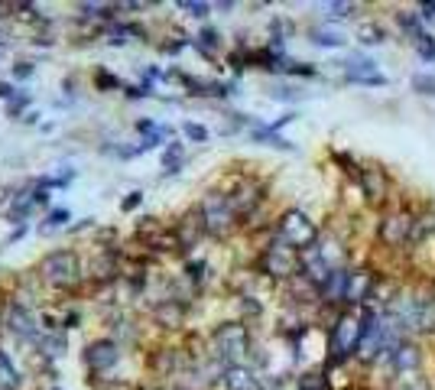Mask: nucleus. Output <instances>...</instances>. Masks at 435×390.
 <instances>
[{
  "label": "nucleus",
  "instance_id": "obj_1",
  "mask_svg": "<svg viewBox=\"0 0 435 390\" xmlns=\"http://www.w3.org/2000/svg\"><path fill=\"white\" fill-rule=\"evenodd\" d=\"M364 332H367V309H341L328 325L325 361L328 365H344V361L357 358Z\"/></svg>",
  "mask_w": 435,
  "mask_h": 390
},
{
  "label": "nucleus",
  "instance_id": "obj_2",
  "mask_svg": "<svg viewBox=\"0 0 435 390\" xmlns=\"http://www.w3.org/2000/svg\"><path fill=\"white\" fill-rule=\"evenodd\" d=\"M257 270L266 276V280H276V283H286V280H299L302 276V254L293 251L289 244H283L273 234V241L264 247L260 254V264Z\"/></svg>",
  "mask_w": 435,
  "mask_h": 390
},
{
  "label": "nucleus",
  "instance_id": "obj_3",
  "mask_svg": "<svg viewBox=\"0 0 435 390\" xmlns=\"http://www.w3.org/2000/svg\"><path fill=\"white\" fill-rule=\"evenodd\" d=\"M412 221H416L412 208L406 205L383 208L377 221V241L387 251H406V247H412Z\"/></svg>",
  "mask_w": 435,
  "mask_h": 390
},
{
  "label": "nucleus",
  "instance_id": "obj_4",
  "mask_svg": "<svg viewBox=\"0 0 435 390\" xmlns=\"http://www.w3.org/2000/svg\"><path fill=\"white\" fill-rule=\"evenodd\" d=\"M276 238L283 244H289L293 251H309V247H315L319 244V238H321V231H319V225L302 212V208H286L279 218H276V231H273Z\"/></svg>",
  "mask_w": 435,
  "mask_h": 390
},
{
  "label": "nucleus",
  "instance_id": "obj_5",
  "mask_svg": "<svg viewBox=\"0 0 435 390\" xmlns=\"http://www.w3.org/2000/svg\"><path fill=\"white\" fill-rule=\"evenodd\" d=\"M81 267L75 251H49L43 260H39V280L52 289H72L78 283Z\"/></svg>",
  "mask_w": 435,
  "mask_h": 390
},
{
  "label": "nucleus",
  "instance_id": "obj_6",
  "mask_svg": "<svg viewBox=\"0 0 435 390\" xmlns=\"http://www.w3.org/2000/svg\"><path fill=\"white\" fill-rule=\"evenodd\" d=\"M198 212H202V221H205V234H211V238H228L231 231L241 225V215L234 212V205H231V198L224 192H208Z\"/></svg>",
  "mask_w": 435,
  "mask_h": 390
},
{
  "label": "nucleus",
  "instance_id": "obj_7",
  "mask_svg": "<svg viewBox=\"0 0 435 390\" xmlns=\"http://www.w3.org/2000/svg\"><path fill=\"white\" fill-rule=\"evenodd\" d=\"M215 355L224 361V365H241L244 355L251 351V332L244 322H221L215 329Z\"/></svg>",
  "mask_w": 435,
  "mask_h": 390
},
{
  "label": "nucleus",
  "instance_id": "obj_8",
  "mask_svg": "<svg viewBox=\"0 0 435 390\" xmlns=\"http://www.w3.org/2000/svg\"><path fill=\"white\" fill-rule=\"evenodd\" d=\"M357 189L364 195V202L370 208H390V192H393V179L390 172L380 166V163H361V172H357Z\"/></svg>",
  "mask_w": 435,
  "mask_h": 390
},
{
  "label": "nucleus",
  "instance_id": "obj_9",
  "mask_svg": "<svg viewBox=\"0 0 435 390\" xmlns=\"http://www.w3.org/2000/svg\"><path fill=\"white\" fill-rule=\"evenodd\" d=\"M380 270L374 267H351L348 270V283H344V309H364L370 302V293L377 287Z\"/></svg>",
  "mask_w": 435,
  "mask_h": 390
},
{
  "label": "nucleus",
  "instance_id": "obj_10",
  "mask_svg": "<svg viewBox=\"0 0 435 390\" xmlns=\"http://www.w3.org/2000/svg\"><path fill=\"white\" fill-rule=\"evenodd\" d=\"M224 195L231 198V205H234V212H237L241 218H251L253 208L264 202L266 185L260 183V179H253V176H237V179H234V185H231V189H224Z\"/></svg>",
  "mask_w": 435,
  "mask_h": 390
},
{
  "label": "nucleus",
  "instance_id": "obj_11",
  "mask_svg": "<svg viewBox=\"0 0 435 390\" xmlns=\"http://www.w3.org/2000/svg\"><path fill=\"white\" fill-rule=\"evenodd\" d=\"M423 361H425V355H423V348L416 345V338H400L396 348L390 351L387 365L393 367L396 378H410V374H419L423 371Z\"/></svg>",
  "mask_w": 435,
  "mask_h": 390
},
{
  "label": "nucleus",
  "instance_id": "obj_12",
  "mask_svg": "<svg viewBox=\"0 0 435 390\" xmlns=\"http://www.w3.org/2000/svg\"><path fill=\"white\" fill-rule=\"evenodd\" d=\"M344 81L348 85H367V88H380V85H387V75L377 69V62H370V59H351L348 65H344Z\"/></svg>",
  "mask_w": 435,
  "mask_h": 390
},
{
  "label": "nucleus",
  "instance_id": "obj_13",
  "mask_svg": "<svg viewBox=\"0 0 435 390\" xmlns=\"http://www.w3.org/2000/svg\"><path fill=\"white\" fill-rule=\"evenodd\" d=\"M117 358H120V351H117V342H111V338H98V342H92L85 348V365H88V371H94V374L114 367Z\"/></svg>",
  "mask_w": 435,
  "mask_h": 390
},
{
  "label": "nucleus",
  "instance_id": "obj_14",
  "mask_svg": "<svg viewBox=\"0 0 435 390\" xmlns=\"http://www.w3.org/2000/svg\"><path fill=\"white\" fill-rule=\"evenodd\" d=\"M435 241V208H416V221H412V247H423V244Z\"/></svg>",
  "mask_w": 435,
  "mask_h": 390
},
{
  "label": "nucleus",
  "instance_id": "obj_15",
  "mask_svg": "<svg viewBox=\"0 0 435 390\" xmlns=\"http://www.w3.org/2000/svg\"><path fill=\"white\" fill-rule=\"evenodd\" d=\"M221 384H224V390H260V380H257V374H253L251 367H244V365L224 367Z\"/></svg>",
  "mask_w": 435,
  "mask_h": 390
},
{
  "label": "nucleus",
  "instance_id": "obj_16",
  "mask_svg": "<svg viewBox=\"0 0 435 390\" xmlns=\"http://www.w3.org/2000/svg\"><path fill=\"white\" fill-rule=\"evenodd\" d=\"M172 231H176V238H179V247H192V244H198V238L205 234L202 212H189V215H182V221H179Z\"/></svg>",
  "mask_w": 435,
  "mask_h": 390
},
{
  "label": "nucleus",
  "instance_id": "obj_17",
  "mask_svg": "<svg viewBox=\"0 0 435 390\" xmlns=\"http://www.w3.org/2000/svg\"><path fill=\"white\" fill-rule=\"evenodd\" d=\"M33 312L20 306V302H13L10 309H7V329L13 335H20V338H36V325H33Z\"/></svg>",
  "mask_w": 435,
  "mask_h": 390
},
{
  "label": "nucleus",
  "instance_id": "obj_18",
  "mask_svg": "<svg viewBox=\"0 0 435 390\" xmlns=\"http://www.w3.org/2000/svg\"><path fill=\"white\" fill-rule=\"evenodd\" d=\"M182 160H185L182 143H166V153H162V172H166V176H176V172L182 170Z\"/></svg>",
  "mask_w": 435,
  "mask_h": 390
},
{
  "label": "nucleus",
  "instance_id": "obj_19",
  "mask_svg": "<svg viewBox=\"0 0 435 390\" xmlns=\"http://www.w3.org/2000/svg\"><path fill=\"white\" fill-rule=\"evenodd\" d=\"M17 387H20V374H17L10 355L0 351V390H17Z\"/></svg>",
  "mask_w": 435,
  "mask_h": 390
},
{
  "label": "nucleus",
  "instance_id": "obj_20",
  "mask_svg": "<svg viewBox=\"0 0 435 390\" xmlns=\"http://www.w3.org/2000/svg\"><path fill=\"white\" fill-rule=\"evenodd\" d=\"M357 39H361L364 46H380V43L387 39V33H383V26H380L377 20H370V23L357 26Z\"/></svg>",
  "mask_w": 435,
  "mask_h": 390
},
{
  "label": "nucleus",
  "instance_id": "obj_21",
  "mask_svg": "<svg viewBox=\"0 0 435 390\" xmlns=\"http://www.w3.org/2000/svg\"><path fill=\"white\" fill-rule=\"evenodd\" d=\"M253 140H257V143H266V147L286 150V153L293 150V143H289V140H283L276 130H270V127H257V130H253Z\"/></svg>",
  "mask_w": 435,
  "mask_h": 390
},
{
  "label": "nucleus",
  "instance_id": "obj_22",
  "mask_svg": "<svg viewBox=\"0 0 435 390\" xmlns=\"http://www.w3.org/2000/svg\"><path fill=\"white\" fill-rule=\"evenodd\" d=\"M312 43L315 46H325V49H338L344 46V36L341 33H335V30H312Z\"/></svg>",
  "mask_w": 435,
  "mask_h": 390
},
{
  "label": "nucleus",
  "instance_id": "obj_23",
  "mask_svg": "<svg viewBox=\"0 0 435 390\" xmlns=\"http://www.w3.org/2000/svg\"><path fill=\"white\" fill-rule=\"evenodd\" d=\"M412 49L419 52V59H425V62H432L435 59V36L425 30V33H419L416 39H412Z\"/></svg>",
  "mask_w": 435,
  "mask_h": 390
},
{
  "label": "nucleus",
  "instance_id": "obj_24",
  "mask_svg": "<svg viewBox=\"0 0 435 390\" xmlns=\"http://www.w3.org/2000/svg\"><path fill=\"white\" fill-rule=\"evenodd\" d=\"M412 92L425 94V98H435V79H432V75H425V72L412 75Z\"/></svg>",
  "mask_w": 435,
  "mask_h": 390
},
{
  "label": "nucleus",
  "instance_id": "obj_25",
  "mask_svg": "<svg viewBox=\"0 0 435 390\" xmlns=\"http://www.w3.org/2000/svg\"><path fill=\"white\" fill-rule=\"evenodd\" d=\"M321 10L328 13V17H335V20H344V17H351V13L357 10V3H321Z\"/></svg>",
  "mask_w": 435,
  "mask_h": 390
},
{
  "label": "nucleus",
  "instance_id": "obj_26",
  "mask_svg": "<svg viewBox=\"0 0 435 390\" xmlns=\"http://www.w3.org/2000/svg\"><path fill=\"white\" fill-rule=\"evenodd\" d=\"M69 212L65 208H56V212H49V218H46V225H43V231H56V228H65L69 225Z\"/></svg>",
  "mask_w": 435,
  "mask_h": 390
},
{
  "label": "nucleus",
  "instance_id": "obj_27",
  "mask_svg": "<svg viewBox=\"0 0 435 390\" xmlns=\"http://www.w3.org/2000/svg\"><path fill=\"white\" fill-rule=\"evenodd\" d=\"M179 10H185L189 17H198V20H202V17H208V10H211V7H208V3H202V0H182V3H179Z\"/></svg>",
  "mask_w": 435,
  "mask_h": 390
},
{
  "label": "nucleus",
  "instance_id": "obj_28",
  "mask_svg": "<svg viewBox=\"0 0 435 390\" xmlns=\"http://www.w3.org/2000/svg\"><path fill=\"white\" fill-rule=\"evenodd\" d=\"M182 130H185V137L192 140V143H205V140H208V127H202V124H192V121H189Z\"/></svg>",
  "mask_w": 435,
  "mask_h": 390
},
{
  "label": "nucleus",
  "instance_id": "obj_29",
  "mask_svg": "<svg viewBox=\"0 0 435 390\" xmlns=\"http://www.w3.org/2000/svg\"><path fill=\"white\" fill-rule=\"evenodd\" d=\"M198 46L208 49V52L218 49V33H215V30H202V33H198Z\"/></svg>",
  "mask_w": 435,
  "mask_h": 390
},
{
  "label": "nucleus",
  "instance_id": "obj_30",
  "mask_svg": "<svg viewBox=\"0 0 435 390\" xmlns=\"http://www.w3.org/2000/svg\"><path fill=\"white\" fill-rule=\"evenodd\" d=\"M185 274H189L192 283H202V280H205V264H189L185 267Z\"/></svg>",
  "mask_w": 435,
  "mask_h": 390
},
{
  "label": "nucleus",
  "instance_id": "obj_31",
  "mask_svg": "<svg viewBox=\"0 0 435 390\" xmlns=\"http://www.w3.org/2000/svg\"><path fill=\"white\" fill-rule=\"evenodd\" d=\"M419 17L423 23H435V3H419Z\"/></svg>",
  "mask_w": 435,
  "mask_h": 390
},
{
  "label": "nucleus",
  "instance_id": "obj_32",
  "mask_svg": "<svg viewBox=\"0 0 435 390\" xmlns=\"http://www.w3.org/2000/svg\"><path fill=\"white\" fill-rule=\"evenodd\" d=\"M140 202H143V195H140V192H130V195L124 198V205H120V208H124V212H134Z\"/></svg>",
  "mask_w": 435,
  "mask_h": 390
},
{
  "label": "nucleus",
  "instance_id": "obj_33",
  "mask_svg": "<svg viewBox=\"0 0 435 390\" xmlns=\"http://www.w3.org/2000/svg\"><path fill=\"white\" fill-rule=\"evenodd\" d=\"M0 98H7V101H13V98H17V92H13V85H7V81H0Z\"/></svg>",
  "mask_w": 435,
  "mask_h": 390
},
{
  "label": "nucleus",
  "instance_id": "obj_34",
  "mask_svg": "<svg viewBox=\"0 0 435 390\" xmlns=\"http://www.w3.org/2000/svg\"><path fill=\"white\" fill-rule=\"evenodd\" d=\"M30 62H20V65H17V79H26V75H30Z\"/></svg>",
  "mask_w": 435,
  "mask_h": 390
},
{
  "label": "nucleus",
  "instance_id": "obj_35",
  "mask_svg": "<svg viewBox=\"0 0 435 390\" xmlns=\"http://www.w3.org/2000/svg\"><path fill=\"white\" fill-rule=\"evenodd\" d=\"M354 390H367V387H354Z\"/></svg>",
  "mask_w": 435,
  "mask_h": 390
}]
</instances>
